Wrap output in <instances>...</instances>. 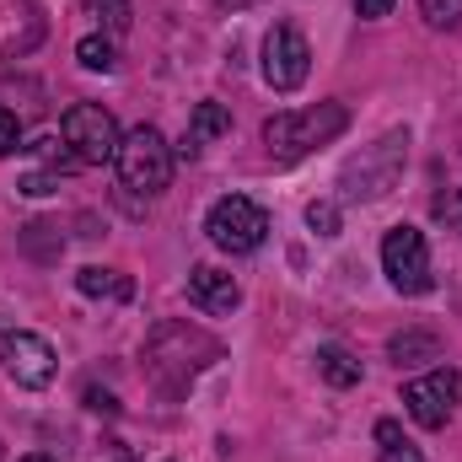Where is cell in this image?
<instances>
[{"label":"cell","instance_id":"16","mask_svg":"<svg viewBox=\"0 0 462 462\" xmlns=\"http://www.w3.org/2000/svg\"><path fill=\"white\" fill-rule=\"evenodd\" d=\"M376 457L382 462H425V452L403 436L398 420H382V425H376Z\"/></svg>","mask_w":462,"mask_h":462},{"label":"cell","instance_id":"20","mask_svg":"<svg viewBox=\"0 0 462 462\" xmlns=\"http://www.w3.org/2000/svg\"><path fill=\"white\" fill-rule=\"evenodd\" d=\"M430 216H436V221H441L447 231H462V189H447V194H436Z\"/></svg>","mask_w":462,"mask_h":462},{"label":"cell","instance_id":"6","mask_svg":"<svg viewBox=\"0 0 462 462\" xmlns=\"http://www.w3.org/2000/svg\"><path fill=\"white\" fill-rule=\"evenodd\" d=\"M382 269H387V280H393L398 296H425V291L436 285L425 231L420 226H393L387 231V236H382Z\"/></svg>","mask_w":462,"mask_h":462},{"label":"cell","instance_id":"21","mask_svg":"<svg viewBox=\"0 0 462 462\" xmlns=\"http://www.w3.org/2000/svg\"><path fill=\"white\" fill-rule=\"evenodd\" d=\"M420 11L430 27H457L462 22V0H420Z\"/></svg>","mask_w":462,"mask_h":462},{"label":"cell","instance_id":"9","mask_svg":"<svg viewBox=\"0 0 462 462\" xmlns=\"http://www.w3.org/2000/svg\"><path fill=\"white\" fill-rule=\"evenodd\" d=\"M312 70V43L301 38V27L291 22H274L269 38H263V81L274 92H296Z\"/></svg>","mask_w":462,"mask_h":462},{"label":"cell","instance_id":"8","mask_svg":"<svg viewBox=\"0 0 462 462\" xmlns=\"http://www.w3.org/2000/svg\"><path fill=\"white\" fill-rule=\"evenodd\" d=\"M457 398H462V376L452 365H436V371L403 382V409H409L414 425H425V430H441V425L457 414Z\"/></svg>","mask_w":462,"mask_h":462},{"label":"cell","instance_id":"1","mask_svg":"<svg viewBox=\"0 0 462 462\" xmlns=\"http://www.w3.org/2000/svg\"><path fill=\"white\" fill-rule=\"evenodd\" d=\"M216 355H221V345H216L205 328L167 323V328L151 334V345H145V365H151V376H156L167 393H183V387L194 382V371H205Z\"/></svg>","mask_w":462,"mask_h":462},{"label":"cell","instance_id":"14","mask_svg":"<svg viewBox=\"0 0 462 462\" xmlns=\"http://www.w3.org/2000/svg\"><path fill=\"white\" fill-rule=\"evenodd\" d=\"M387 355H393L398 365L441 360V334H436V328H403V334H393V345H387Z\"/></svg>","mask_w":462,"mask_h":462},{"label":"cell","instance_id":"19","mask_svg":"<svg viewBox=\"0 0 462 462\" xmlns=\"http://www.w3.org/2000/svg\"><path fill=\"white\" fill-rule=\"evenodd\" d=\"M307 226L318 231V236H339V205L334 199H312L307 205Z\"/></svg>","mask_w":462,"mask_h":462},{"label":"cell","instance_id":"15","mask_svg":"<svg viewBox=\"0 0 462 462\" xmlns=\"http://www.w3.org/2000/svg\"><path fill=\"white\" fill-rule=\"evenodd\" d=\"M318 371H323L328 387H355V382H360V360H355L345 345H323L318 349Z\"/></svg>","mask_w":462,"mask_h":462},{"label":"cell","instance_id":"10","mask_svg":"<svg viewBox=\"0 0 462 462\" xmlns=\"http://www.w3.org/2000/svg\"><path fill=\"white\" fill-rule=\"evenodd\" d=\"M5 371H11V382L16 387H49L54 382V345L49 339H38V334H11L5 339Z\"/></svg>","mask_w":462,"mask_h":462},{"label":"cell","instance_id":"23","mask_svg":"<svg viewBox=\"0 0 462 462\" xmlns=\"http://www.w3.org/2000/svg\"><path fill=\"white\" fill-rule=\"evenodd\" d=\"M16 145H22V124H16L11 108H0V156H11Z\"/></svg>","mask_w":462,"mask_h":462},{"label":"cell","instance_id":"13","mask_svg":"<svg viewBox=\"0 0 462 462\" xmlns=\"http://www.w3.org/2000/svg\"><path fill=\"white\" fill-rule=\"evenodd\" d=\"M226 129H231V114L221 108V103H199V108H194V118H189V134H183L178 156H189V162H194V156H199L216 134H226Z\"/></svg>","mask_w":462,"mask_h":462},{"label":"cell","instance_id":"11","mask_svg":"<svg viewBox=\"0 0 462 462\" xmlns=\"http://www.w3.org/2000/svg\"><path fill=\"white\" fill-rule=\"evenodd\" d=\"M38 38H43V11L32 0H0V60L38 49Z\"/></svg>","mask_w":462,"mask_h":462},{"label":"cell","instance_id":"7","mask_svg":"<svg viewBox=\"0 0 462 462\" xmlns=\"http://www.w3.org/2000/svg\"><path fill=\"white\" fill-rule=\"evenodd\" d=\"M205 231H210V242H216L221 253H258L263 236H269V216H263L247 194H226V199L210 205Z\"/></svg>","mask_w":462,"mask_h":462},{"label":"cell","instance_id":"18","mask_svg":"<svg viewBox=\"0 0 462 462\" xmlns=\"http://www.w3.org/2000/svg\"><path fill=\"white\" fill-rule=\"evenodd\" d=\"M76 60L87 65V70H118V49H114V38H103V32H92V38H81L76 43Z\"/></svg>","mask_w":462,"mask_h":462},{"label":"cell","instance_id":"27","mask_svg":"<svg viewBox=\"0 0 462 462\" xmlns=\"http://www.w3.org/2000/svg\"><path fill=\"white\" fill-rule=\"evenodd\" d=\"M221 5H226V11H247V5H253V0H221Z\"/></svg>","mask_w":462,"mask_h":462},{"label":"cell","instance_id":"25","mask_svg":"<svg viewBox=\"0 0 462 462\" xmlns=\"http://www.w3.org/2000/svg\"><path fill=\"white\" fill-rule=\"evenodd\" d=\"M49 189H54V183H49L43 172H32V178H22V194H49Z\"/></svg>","mask_w":462,"mask_h":462},{"label":"cell","instance_id":"22","mask_svg":"<svg viewBox=\"0 0 462 462\" xmlns=\"http://www.w3.org/2000/svg\"><path fill=\"white\" fill-rule=\"evenodd\" d=\"M92 11H103V22H108L114 32L129 27V0H92Z\"/></svg>","mask_w":462,"mask_h":462},{"label":"cell","instance_id":"26","mask_svg":"<svg viewBox=\"0 0 462 462\" xmlns=\"http://www.w3.org/2000/svg\"><path fill=\"white\" fill-rule=\"evenodd\" d=\"M87 403H92V409H103V414H114V409H118L108 393H87Z\"/></svg>","mask_w":462,"mask_h":462},{"label":"cell","instance_id":"4","mask_svg":"<svg viewBox=\"0 0 462 462\" xmlns=\"http://www.w3.org/2000/svg\"><path fill=\"white\" fill-rule=\"evenodd\" d=\"M60 140H65V156L81 162V167H103L118 156V118L103 103H76L60 118Z\"/></svg>","mask_w":462,"mask_h":462},{"label":"cell","instance_id":"28","mask_svg":"<svg viewBox=\"0 0 462 462\" xmlns=\"http://www.w3.org/2000/svg\"><path fill=\"white\" fill-rule=\"evenodd\" d=\"M22 462H54V457H43V452H32V457H22Z\"/></svg>","mask_w":462,"mask_h":462},{"label":"cell","instance_id":"3","mask_svg":"<svg viewBox=\"0 0 462 462\" xmlns=\"http://www.w3.org/2000/svg\"><path fill=\"white\" fill-rule=\"evenodd\" d=\"M118 183L129 189V194H162L167 183H172V145L162 140V129L156 124H134L124 140H118Z\"/></svg>","mask_w":462,"mask_h":462},{"label":"cell","instance_id":"17","mask_svg":"<svg viewBox=\"0 0 462 462\" xmlns=\"http://www.w3.org/2000/svg\"><path fill=\"white\" fill-rule=\"evenodd\" d=\"M76 291H81V296H114V301H129L134 285H129L118 269H97V263H92V269L76 274Z\"/></svg>","mask_w":462,"mask_h":462},{"label":"cell","instance_id":"5","mask_svg":"<svg viewBox=\"0 0 462 462\" xmlns=\"http://www.w3.org/2000/svg\"><path fill=\"white\" fill-rule=\"evenodd\" d=\"M403 156H409V134H403V129H387L371 151H360L345 167V194L349 199H382V194L398 183Z\"/></svg>","mask_w":462,"mask_h":462},{"label":"cell","instance_id":"12","mask_svg":"<svg viewBox=\"0 0 462 462\" xmlns=\"http://www.w3.org/2000/svg\"><path fill=\"white\" fill-rule=\"evenodd\" d=\"M189 301L199 307V312H231L236 301H242V285L231 280V274H221V269H210V263H199L194 274H189Z\"/></svg>","mask_w":462,"mask_h":462},{"label":"cell","instance_id":"24","mask_svg":"<svg viewBox=\"0 0 462 462\" xmlns=\"http://www.w3.org/2000/svg\"><path fill=\"white\" fill-rule=\"evenodd\" d=\"M387 11H393V0H355V16L360 22H382Z\"/></svg>","mask_w":462,"mask_h":462},{"label":"cell","instance_id":"2","mask_svg":"<svg viewBox=\"0 0 462 462\" xmlns=\"http://www.w3.org/2000/svg\"><path fill=\"white\" fill-rule=\"evenodd\" d=\"M349 108L345 103H318V108H291V114H274L263 124V145L274 162H296L318 145H328L334 134H345Z\"/></svg>","mask_w":462,"mask_h":462}]
</instances>
